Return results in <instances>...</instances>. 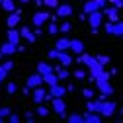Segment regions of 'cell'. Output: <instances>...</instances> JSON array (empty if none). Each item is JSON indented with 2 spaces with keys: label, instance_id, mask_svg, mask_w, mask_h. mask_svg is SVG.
Instances as JSON below:
<instances>
[{
  "label": "cell",
  "instance_id": "obj_36",
  "mask_svg": "<svg viewBox=\"0 0 123 123\" xmlns=\"http://www.w3.org/2000/svg\"><path fill=\"white\" fill-rule=\"evenodd\" d=\"M6 119H8L10 123H18V121H20V115H18V113H12V111H10V115H8Z\"/></svg>",
  "mask_w": 123,
  "mask_h": 123
},
{
  "label": "cell",
  "instance_id": "obj_21",
  "mask_svg": "<svg viewBox=\"0 0 123 123\" xmlns=\"http://www.w3.org/2000/svg\"><path fill=\"white\" fill-rule=\"evenodd\" d=\"M90 59H92V55H88L86 51H82V53H78V55H76V63H78L80 67H88Z\"/></svg>",
  "mask_w": 123,
  "mask_h": 123
},
{
  "label": "cell",
  "instance_id": "obj_41",
  "mask_svg": "<svg viewBox=\"0 0 123 123\" xmlns=\"http://www.w3.org/2000/svg\"><path fill=\"white\" fill-rule=\"evenodd\" d=\"M94 2H96V4L100 6V10H104V8L107 6V0H94Z\"/></svg>",
  "mask_w": 123,
  "mask_h": 123
},
{
  "label": "cell",
  "instance_id": "obj_5",
  "mask_svg": "<svg viewBox=\"0 0 123 123\" xmlns=\"http://www.w3.org/2000/svg\"><path fill=\"white\" fill-rule=\"evenodd\" d=\"M51 110L59 115V113H67V102L65 98H51Z\"/></svg>",
  "mask_w": 123,
  "mask_h": 123
},
{
  "label": "cell",
  "instance_id": "obj_27",
  "mask_svg": "<svg viewBox=\"0 0 123 123\" xmlns=\"http://www.w3.org/2000/svg\"><path fill=\"white\" fill-rule=\"evenodd\" d=\"M72 76H74V78H76V80H86V70L78 67V68H76V70L72 72Z\"/></svg>",
  "mask_w": 123,
  "mask_h": 123
},
{
  "label": "cell",
  "instance_id": "obj_3",
  "mask_svg": "<svg viewBox=\"0 0 123 123\" xmlns=\"http://www.w3.org/2000/svg\"><path fill=\"white\" fill-rule=\"evenodd\" d=\"M86 22L90 24V29H100L102 27V22H104V12L102 10H96L92 14H86Z\"/></svg>",
  "mask_w": 123,
  "mask_h": 123
},
{
  "label": "cell",
  "instance_id": "obj_6",
  "mask_svg": "<svg viewBox=\"0 0 123 123\" xmlns=\"http://www.w3.org/2000/svg\"><path fill=\"white\" fill-rule=\"evenodd\" d=\"M20 22H22V10L16 6V10L10 12V16L6 18V25H8V27H18Z\"/></svg>",
  "mask_w": 123,
  "mask_h": 123
},
{
  "label": "cell",
  "instance_id": "obj_35",
  "mask_svg": "<svg viewBox=\"0 0 123 123\" xmlns=\"http://www.w3.org/2000/svg\"><path fill=\"white\" fill-rule=\"evenodd\" d=\"M10 111H12V110H10V107H6V105H4V107H0V117L6 119V117L10 115Z\"/></svg>",
  "mask_w": 123,
  "mask_h": 123
},
{
  "label": "cell",
  "instance_id": "obj_17",
  "mask_svg": "<svg viewBox=\"0 0 123 123\" xmlns=\"http://www.w3.org/2000/svg\"><path fill=\"white\" fill-rule=\"evenodd\" d=\"M68 45H70V39L68 37H59L55 41V49L57 51H68Z\"/></svg>",
  "mask_w": 123,
  "mask_h": 123
},
{
  "label": "cell",
  "instance_id": "obj_44",
  "mask_svg": "<svg viewBox=\"0 0 123 123\" xmlns=\"http://www.w3.org/2000/svg\"><path fill=\"white\" fill-rule=\"evenodd\" d=\"M22 94H24V96H29V94H31V88H27V86L22 88Z\"/></svg>",
  "mask_w": 123,
  "mask_h": 123
},
{
  "label": "cell",
  "instance_id": "obj_9",
  "mask_svg": "<svg viewBox=\"0 0 123 123\" xmlns=\"http://www.w3.org/2000/svg\"><path fill=\"white\" fill-rule=\"evenodd\" d=\"M65 94H67V88L61 86L59 82L53 84V86H49V96L51 98H65Z\"/></svg>",
  "mask_w": 123,
  "mask_h": 123
},
{
  "label": "cell",
  "instance_id": "obj_24",
  "mask_svg": "<svg viewBox=\"0 0 123 123\" xmlns=\"http://www.w3.org/2000/svg\"><path fill=\"white\" fill-rule=\"evenodd\" d=\"M121 33H123V24L117 20V22H113V31H111V35H115V37H121Z\"/></svg>",
  "mask_w": 123,
  "mask_h": 123
},
{
  "label": "cell",
  "instance_id": "obj_39",
  "mask_svg": "<svg viewBox=\"0 0 123 123\" xmlns=\"http://www.w3.org/2000/svg\"><path fill=\"white\" fill-rule=\"evenodd\" d=\"M107 2H110L111 6H115V8H121L123 6V0H107Z\"/></svg>",
  "mask_w": 123,
  "mask_h": 123
},
{
  "label": "cell",
  "instance_id": "obj_7",
  "mask_svg": "<svg viewBox=\"0 0 123 123\" xmlns=\"http://www.w3.org/2000/svg\"><path fill=\"white\" fill-rule=\"evenodd\" d=\"M55 10H57V14H55L57 18L67 20L68 16H72V6H70V4H61V2H59V6H57Z\"/></svg>",
  "mask_w": 123,
  "mask_h": 123
},
{
  "label": "cell",
  "instance_id": "obj_25",
  "mask_svg": "<svg viewBox=\"0 0 123 123\" xmlns=\"http://www.w3.org/2000/svg\"><path fill=\"white\" fill-rule=\"evenodd\" d=\"M49 70H53V65H49V63H37V72L39 74H45Z\"/></svg>",
  "mask_w": 123,
  "mask_h": 123
},
{
  "label": "cell",
  "instance_id": "obj_20",
  "mask_svg": "<svg viewBox=\"0 0 123 123\" xmlns=\"http://www.w3.org/2000/svg\"><path fill=\"white\" fill-rule=\"evenodd\" d=\"M82 10H84V14H92V12L100 10V6L94 2V0H84V6H82Z\"/></svg>",
  "mask_w": 123,
  "mask_h": 123
},
{
  "label": "cell",
  "instance_id": "obj_8",
  "mask_svg": "<svg viewBox=\"0 0 123 123\" xmlns=\"http://www.w3.org/2000/svg\"><path fill=\"white\" fill-rule=\"evenodd\" d=\"M102 12H104V16H105L107 20H110L111 24L119 20V8H115V6H105Z\"/></svg>",
  "mask_w": 123,
  "mask_h": 123
},
{
  "label": "cell",
  "instance_id": "obj_10",
  "mask_svg": "<svg viewBox=\"0 0 123 123\" xmlns=\"http://www.w3.org/2000/svg\"><path fill=\"white\" fill-rule=\"evenodd\" d=\"M57 61H59L61 67H70V65H72V55H70L68 51H59Z\"/></svg>",
  "mask_w": 123,
  "mask_h": 123
},
{
  "label": "cell",
  "instance_id": "obj_45",
  "mask_svg": "<svg viewBox=\"0 0 123 123\" xmlns=\"http://www.w3.org/2000/svg\"><path fill=\"white\" fill-rule=\"evenodd\" d=\"M74 90H76L74 84H67V92H74Z\"/></svg>",
  "mask_w": 123,
  "mask_h": 123
},
{
  "label": "cell",
  "instance_id": "obj_32",
  "mask_svg": "<svg viewBox=\"0 0 123 123\" xmlns=\"http://www.w3.org/2000/svg\"><path fill=\"white\" fill-rule=\"evenodd\" d=\"M94 59H96V61H98V63H100V65H102V67H105V65H107V63H110V57H107V55H96V57H94Z\"/></svg>",
  "mask_w": 123,
  "mask_h": 123
},
{
  "label": "cell",
  "instance_id": "obj_23",
  "mask_svg": "<svg viewBox=\"0 0 123 123\" xmlns=\"http://www.w3.org/2000/svg\"><path fill=\"white\" fill-rule=\"evenodd\" d=\"M49 107H45L43 104H37V107H35V115H39V117H47L49 115Z\"/></svg>",
  "mask_w": 123,
  "mask_h": 123
},
{
  "label": "cell",
  "instance_id": "obj_19",
  "mask_svg": "<svg viewBox=\"0 0 123 123\" xmlns=\"http://www.w3.org/2000/svg\"><path fill=\"white\" fill-rule=\"evenodd\" d=\"M41 78H43V82H45V84H49V86H53V84H57V82H59V78H57V74H55L53 70H49V72H45V74H41Z\"/></svg>",
  "mask_w": 123,
  "mask_h": 123
},
{
  "label": "cell",
  "instance_id": "obj_29",
  "mask_svg": "<svg viewBox=\"0 0 123 123\" xmlns=\"http://www.w3.org/2000/svg\"><path fill=\"white\" fill-rule=\"evenodd\" d=\"M70 29H72V25H70V22H67V20H65L63 24H61V25H59V31H61V33H65V35L70 31Z\"/></svg>",
  "mask_w": 123,
  "mask_h": 123
},
{
  "label": "cell",
  "instance_id": "obj_28",
  "mask_svg": "<svg viewBox=\"0 0 123 123\" xmlns=\"http://www.w3.org/2000/svg\"><path fill=\"white\" fill-rule=\"evenodd\" d=\"M82 96H84V100H94L96 98V92L92 90V88H84L82 90Z\"/></svg>",
  "mask_w": 123,
  "mask_h": 123
},
{
  "label": "cell",
  "instance_id": "obj_30",
  "mask_svg": "<svg viewBox=\"0 0 123 123\" xmlns=\"http://www.w3.org/2000/svg\"><path fill=\"white\" fill-rule=\"evenodd\" d=\"M47 33H49V35H55V33H59V25H57V22H49Z\"/></svg>",
  "mask_w": 123,
  "mask_h": 123
},
{
  "label": "cell",
  "instance_id": "obj_46",
  "mask_svg": "<svg viewBox=\"0 0 123 123\" xmlns=\"http://www.w3.org/2000/svg\"><path fill=\"white\" fill-rule=\"evenodd\" d=\"M115 74H117V68H115V67H111V70H110V76H115Z\"/></svg>",
  "mask_w": 123,
  "mask_h": 123
},
{
  "label": "cell",
  "instance_id": "obj_12",
  "mask_svg": "<svg viewBox=\"0 0 123 123\" xmlns=\"http://www.w3.org/2000/svg\"><path fill=\"white\" fill-rule=\"evenodd\" d=\"M41 84H43V78H41L39 72H33V74L25 80V86H27V88H35V86H41Z\"/></svg>",
  "mask_w": 123,
  "mask_h": 123
},
{
  "label": "cell",
  "instance_id": "obj_15",
  "mask_svg": "<svg viewBox=\"0 0 123 123\" xmlns=\"http://www.w3.org/2000/svg\"><path fill=\"white\" fill-rule=\"evenodd\" d=\"M6 37H8V41L10 43H14V45H18L20 43V31H18V27H8V31H6Z\"/></svg>",
  "mask_w": 123,
  "mask_h": 123
},
{
  "label": "cell",
  "instance_id": "obj_47",
  "mask_svg": "<svg viewBox=\"0 0 123 123\" xmlns=\"http://www.w3.org/2000/svg\"><path fill=\"white\" fill-rule=\"evenodd\" d=\"M18 2H20V4H27V2H29V0H18Z\"/></svg>",
  "mask_w": 123,
  "mask_h": 123
},
{
  "label": "cell",
  "instance_id": "obj_49",
  "mask_svg": "<svg viewBox=\"0 0 123 123\" xmlns=\"http://www.w3.org/2000/svg\"><path fill=\"white\" fill-rule=\"evenodd\" d=\"M2 57H4V55H2V53H0V59H2Z\"/></svg>",
  "mask_w": 123,
  "mask_h": 123
},
{
  "label": "cell",
  "instance_id": "obj_40",
  "mask_svg": "<svg viewBox=\"0 0 123 123\" xmlns=\"http://www.w3.org/2000/svg\"><path fill=\"white\" fill-rule=\"evenodd\" d=\"M57 55H59V51H57L55 47H53V49H49V59H55V61H57Z\"/></svg>",
  "mask_w": 123,
  "mask_h": 123
},
{
  "label": "cell",
  "instance_id": "obj_18",
  "mask_svg": "<svg viewBox=\"0 0 123 123\" xmlns=\"http://www.w3.org/2000/svg\"><path fill=\"white\" fill-rule=\"evenodd\" d=\"M0 53H2L4 57H12L14 53H16V45H14V43H10V41H6L2 47H0Z\"/></svg>",
  "mask_w": 123,
  "mask_h": 123
},
{
  "label": "cell",
  "instance_id": "obj_11",
  "mask_svg": "<svg viewBox=\"0 0 123 123\" xmlns=\"http://www.w3.org/2000/svg\"><path fill=\"white\" fill-rule=\"evenodd\" d=\"M18 31H20V37H22V39H25L27 43H35V39H37V37H35V33H33V31H31V29H29L27 25L20 27Z\"/></svg>",
  "mask_w": 123,
  "mask_h": 123
},
{
  "label": "cell",
  "instance_id": "obj_22",
  "mask_svg": "<svg viewBox=\"0 0 123 123\" xmlns=\"http://www.w3.org/2000/svg\"><path fill=\"white\" fill-rule=\"evenodd\" d=\"M0 6H2V10L4 12H14L16 10V0H2V2H0Z\"/></svg>",
  "mask_w": 123,
  "mask_h": 123
},
{
  "label": "cell",
  "instance_id": "obj_34",
  "mask_svg": "<svg viewBox=\"0 0 123 123\" xmlns=\"http://www.w3.org/2000/svg\"><path fill=\"white\" fill-rule=\"evenodd\" d=\"M43 4L47 8H57L59 6V0H43Z\"/></svg>",
  "mask_w": 123,
  "mask_h": 123
},
{
  "label": "cell",
  "instance_id": "obj_13",
  "mask_svg": "<svg viewBox=\"0 0 123 123\" xmlns=\"http://www.w3.org/2000/svg\"><path fill=\"white\" fill-rule=\"evenodd\" d=\"M45 94H47V90H43L41 86H35L33 88V104H43L45 102Z\"/></svg>",
  "mask_w": 123,
  "mask_h": 123
},
{
  "label": "cell",
  "instance_id": "obj_38",
  "mask_svg": "<svg viewBox=\"0 0 123 123\" xmlns=\"http://www.w3.org/2000/svg\"><path fill=\"white\" fill-rule=\"evenodd\" d=\"M6 76H8V72L2 68V65H0V84H2V82L6 80Z\"/></svg>",
  "mask_w": 123,
  "mask_h": 123
},
{
  "label": "cell",
  "instance_id": "obj_31",
  "mask_svg": "<svg viewBox=\"0 0 123 123\" xmlns=\"http://www.w3.org/2000/svg\"><path fill=\"white\" fill-rule=\"evenodd\" d=\"M18 92V84L16 82H8L6 84V94H16Z\"/></svg>",
  "mask_w": 123,
  "mask_h": 123
},
{
  "label": "cell",
  "instance_id": "obj_16",
  "mask_svg": "<svg viewBox=\"0 0 123 123\" xmlns=\"http://www.w3.org/2000/svg\"><path fill=\"white\" fill-rule=\"evenodd\" d=\"M82 121H86V123H100L102 121V115L96 113V111H86L82 115Z\"/></svg>",
  "mask_w": 123,
  "mask_h": 123
},
{
  "label": "cell",
  "instance_id": "obj_26",
  "mask_svg": "<svg viewBox=\"0 0 123 123\" xmlns=\"http://www.w3.org/2000/svg\"><path fill=\"white\" fill-rule=\"evenodd\" d=\"M65 119L70 121V123H82V113H70V115H67Z\"/></svg>",
  "mask_w": 123,
  "mask_h": 123
},
{
  "label": "cell",
  "instance_id": "obj_14",
  "mask_svg": "<svg viewBox=\"0 0 123 123\" xmlns=\"http://www.w3.org/2000/svg\"><path fill=\"white\" fill-rule=\"evenodd\" d=\"M68 51H70V53H74V55L82 53V51H84V43H82V39H70Z\"/></svg>",
  "mask_w": 123,
  "mask_h": 123
},
{
  "label": "cell",
  "instance_id": "obj_1",
  "mask_svg": "<svg viewBox=\"0 0 123 123\" xmlns=\"http://www.w3.org/2000/svg\"><path fill=\"white\" fill-rule=\"evenodd\" d=\"M88 68H90V72L86 74V80H88L90 84H94V82L100 78V76H102V72H104V67L98 63V61H96L94 57H92V59H90V63H88Z\"/></svg>",
  "mask_w": 123,
  "mask_h": 123
},
{
  "label": "cell",
  "instance_id": "obj_37",
  "mask_svg": "<svg viewBox=\"0 0 123 123\" xmlns=\"http://www.w3.org/2000/svg\"><path fill=\"white\" fill-rule=\"evenodd\" d=\"M104 29H105V33H110V35H111V31H113V24H111V22L104 24Z\"/></svg>",
  "mask_w": 123,
  "mask_h": 123
},
{
  "label": "cell",
  "instance_id": "obj_2",
  "mask_svg": "<svg viewBox=\"0 0 123 123\" xmlns=\"http://www.w3.org/2000/svg\"><path fill=\"white\" fill-rule=\"evenodd\" d=\"M96 88L100 90V96H98V100H105V98H110V96L113 94V86H111V82H110V80L98 78V80H96Z\"/></svg>",
  "mask_w": 123,
  "mask_h": 123
},
{
  "label": "cell",
  "instance_id": "obj_50",
  "mask_svg": "<svg viewBox=\"0 0 123 123\" xmlns=\"http://www.w3.org/2000/svg\"><path fill=\"white\" fill-rule=\"evenodd\" d=\"M0 2H2V0H0Z\"/></svg>",
  "mask_w": 123,
  "mask_h": 123
},
{
  "label": "cell",
  "instance_id": "obj_33",
  "mask_svg": "<svg viewBox=\"0 0 123 123\" xmlns=\"http://www.w3.org/2000/svg\"><path fill=\"white\" fill-rule=\"evenodd\" d=\"M0 65H2V68H4L6 72H10V70L14 68V61H12V59H8V61H4V63H0Z\"/></svg>",
  "mask_w": 123,
  "mask_h": 123
},
{
  "label": "cell",
  "instance_id": "obj_43",
  "mask_svg": "<svg viewBox=\"0 0 123 123\" xmlns=\"http://www.w3.org/2000/svg\"><path fill=\"white\" fill-rule=\"evenodd\" d=\"M33 33H35V37H41V35H43L45 31H43V29H41V27H35V31H33Z\"/></svg>",
  "mask_w": 123,
  "mask_h": 123
},
{
  "label": "cell",
  "instance_id": "obj_48",
  "mask_svg": "<svg viewBox=\"0 0 123 123\" xmlns=\"http://www.w3.org/2000/svg\"><path fill=\"white\" fill-rule=\"evenodd\" d=\"M33 2H35V4H43V0H33Z\"/></svg>",
  "mask_w": 123,
  "mask_h": 123
},
{
  "label": "cell",
  "instance_id": "obj_42",
  "mask_svg": "<svg viewBox=\"0 0 123 123\" xmlns=\"http://www.w3.org/2000/svg\"><path fill=\"white\" fill-rule=\"evenodd\" d=\"M33 111H25V121H33Z\"/></svg>",
  "mask_w": 123,
  "mask_h": 123
},
{
  "label": "cell",
  "instance_id": "obj_4",
  "mask_svg": "<svg viewBox=\"0 0 123 123\" xmlns=\"http://www.w3.org/2000/svg\"><path fill=\"white\" fill-rule=\"evenodd\" d=\"M49 18H51V14H49V12H45V10H41V12H35L33 16H31L33 27H43V24H47V22H49Z\"/></svg>",
  "mask_w": 123,
  "mask_h": 123
}]
</instances>
